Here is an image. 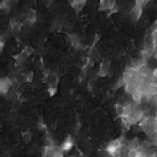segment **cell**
Segmentation results:
<instances>
[{"label": "cell", "mask_w": 157, "mask_h": 157, "mask_svg": "<svg viewBox=\"0 0 157 157\" xmlns=\"http://www.w3.org/2000/svg\"><path fill=\"white\" fill-rule=\"evenodd\" d=\"M73 144H74V142L71 138V137H68L67 139L64 141V143L62 144V146L61 147L62 150L64 151H67L69 150L72 147H73Z\"/></svg>", "instance_id": "cell-5"}, {"label": "cell", "mask_w": 157, "mask_h": 157, "mask_svg": "<svg viewBox=\"0 0 157 157\" xmlns=\"http://www.w3.org/2000/svg\"><path fill=\"white\" fill-rule=\"evenodd\" d=\"M115 110H116V113L119 116L123 117L124 114H125V106L120 104V103H117L115 105Z\"/></svg>", "instance_id": "cell-7"}, {"label": "cell", "mask_w": 157, "mask_h": 157, "mask_svg": "<svg viewBox=\"0 0 157 157\" xmlns=\"http://www.w3.org/2000/svg\"><path fill=\"white\" fill-rule=\"evenodd\" d=\"M86 4V1H74L71 2V5L73 6V8L77 12L80 11L82 10V8L85 6Z\"/></svg>", "instance_id": "cell-4"}, {"label": "cell", "mask_w": 157, "mask_h": 157, "mask_svg": "<svg viewBox=\"0 0 157 157\" xmlns=\"http://www.w3.org/2000/svg\"><path fill=\"white\" fill-rule=\"evenodd\" d=\"M137 73L143 77H149L151 75V69L144 64L137 68Z\"/></svg>", "instance_id": "cell-3"}, {"label": "cell", "mask_w": 157, "mask_h": 157, "mask_svg": "<svg viewBox=\"0 0 157 157\" xmlns=\"http://www.w3.org/2000/svg\"><path fill=\"white\" fill-rule=\"evenodd\" d=\"M144 4V3L143 1H137L136 4H135V6L132 9L131 15H132V20L134 22H137L140 18L141 14H142V7H143Z\"/></svg>", "instance_id": "cell-1"}, {"label": "cell", "mask_w": 157, "mask_h": 157, "mask_svg": "<svg viewBox=\"0 0 157 157\" xmlns=\"http://www.w3.org/2000/svg\"><path fill=\"white\" fill-rule=\"evenodd\" d=\"M155 120H156V123L157 124V114H156V116L155 117Z\"/></svg>", "instance_id": "cell-10"}, {"label": "cell", "mask_w": 157, "mask_h": 157, "mask_svg": "<svg viewBox=\"0 0 157 157\" xmlns=\"http://www.w3.org/2000/svg\"><path fill=\"white\" fill-rule=\"evenodd\" d=\"M109 67H110V63L109 62H103V63H102L101 66H100V72H99V74L101 75H102V76L106 75L108 74V72H109Z\"/></svg>", "instance_id": "cell-6"}, {"label": "cell", "mask_w": 157, "mask_h": 157, "mask_svg": "<svg viewBox=\"0 0 157 157\" xmlns=\"http://www.w3.org/2000/svg\"><path fill=\"white\" fill-rule=\"evenodd\" d=\"M31 139V134L27 132L26 133H23V140L25 143H28Z\"/></svg>", "instance_id": "cell-8"}, {"label": "cell", "mask_w": 157, "mask_h": 157, "mask_svg": "<svg viewBox=\"0 0 157 157\" xmlns=\"http://www.w3.org/2000/svg\"><path fill=\"white\" fill-rule=\"evenodd\" d=\"M33 75H34L33 72H28V73L24 74V76H25V78L27 79V81H32V79H33Z\"/></svg>", "instance_id": "cell-9"}, {"label": "cell", "mask_w": 157, "mask_h": 157, "mask_svg": "<svg viewBox=\"0 0 157 157\" xmlns=\"http://www.w3.org/2000/svg\"><path fill=\"white\" fill-rule=\"evenodd\" d=\"M12 85V83L11 82V80L9 79V78L4 77V78H1V83H0V88H1V93L2 94H5L9 88L11 87V86Z\"/></svg>", "instance_id": "cell-2"}]
</instances>
